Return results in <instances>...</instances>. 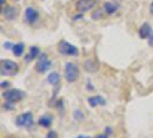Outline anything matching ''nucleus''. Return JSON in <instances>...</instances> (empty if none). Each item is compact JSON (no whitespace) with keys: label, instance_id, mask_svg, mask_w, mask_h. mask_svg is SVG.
Segmentation results:
<instances>
[{"label":"nucleus","instance_id":"3","mask_svg":"<svg viewBox=\"0 0 153 138\" xmlns=\"http://www.w3.org/2000/svg\"><path fill=\"white\" fill-rule=\"evenodd\" d=\"M58 51L59 53L65 56H77L78 55V48L73 44L68 43L67 40H60L58 44Z\"/></svg>","mask_w":153,"mask_h":138},{"label":"nucleus","instance_id":"20","mask_svg":"<svg viewBox=\"0 0 153 138\" xmlns=\"http://www.w3.org/2000/svg\"><path fill=\"white\" fill-rule=\"evenodd\" d=\"M4 108H5V109H7V111H13V109H15L14 102H10V101L5 100V102H4Z\"/></svg>","mask_w":153,"mask_h":138},{"label":"nucleus","instance_id":"19","mask_svg":"<svg viewBox=\"0 0 153 138\" xmlns=\"http://www.w3.org/2000/svg\"><path fill=\"white\" fill-rule=\"evenodd\" d=\"M74 119L77 120V121H83L84 120V113L82 111H79V109H76L74 112Z\"/></svg>","mask_w":153,"mask_h":138},{"label":"nucleus","instance_id":"16","mask_svg":"<svg viewBox=\"0 0 153 138\" xmlns=\"http://www.w3.org/2000/svg\"><path fill=\"white\" fill-rule=\"evenodd\" d=\"M60 81H61V76H60L59 73H56V71L51 73V74L47 76V83L53 85V86H58V85L60 84Z\"/></svg>","mask_w":153,"mask_h":138},{"label":"nucleus","instance_id":"25","mask_svg":"<svg viewBox=\"0 0 153 138\" xmlns=\"http://www.w3.org/2000/svg\"><path fill=\"white\" fill-rule=\"evenodd\" d=\"M84 17V14L83 13H78L77 15H75L73 17V21H77V20H79V19H83Z\"/></svg>","mask_w":153,"mask_h":138},{"label":"nucleus","instance_id":"4","mask_svg":"<svg viewBox=\"0 0 153 138\" xmlns=\"http://www.w3.org/2000/svg\"><path fill=\"white\" fill-rule=\"evenodd\" d=\"M2 98L10 102H19L25 98V92L19 89H8L2 92Z\"/></svg>","mask_w":153,"mask_h":138},{"label":"nucleus","instance_id":"17","mask_svg":"<svg viewBox=\"0 0 153 138\" xmlns=\"http://www.w3.org/2000/svg\"><path fill=\"white\" fill-rule=\"evenodd\" d=\"M24 51H25V46H24L23 43H16V44H14L13 48H12V52H13L14 56H16V58L22 56Z\"/></svg>","mask_w":153,"mask_h":138},{"label":"nucleus","instance_id":"21","mask_svg":"<svg viewBox=\"0 0 153 138\" xmlns=\"http://www.w3.org/2000/svg\"><path fill=\"white\" fill-rule=\"evenodd\" d=\"M10 82L9 81H4V82H1L0 83V88H2V89H7V88H9L10 86Z\"/></svg>","mask_w":153,"mask_h":138},{"label":"nucleus","instance_id":"9","mask_svg":"<svg viewBox=\"0 0 153 138\" xmlns=\"http://www.w3.org/2000/svg\"><path fill=\"white\" fill-rule=\"evenodd\" d=\"M2 16L7 20V21H14L16 17L19 16V9L15 6H12V5H5L2 6Z\"/></svg>","mask_w":153,"mask_h":138},{"label":"nucleus","instance_id":"23","mask_svg":"<svg viewBox=\"0 0 153 138\" xmlns=\"http://www.w3.org/2000/svg\"><path fill=\"white\" fill-rule=\"evenodd\" d=\"M13 46H14V44H13L12 42H6V43L4 44V47H5L6 50H10V51H12V48H13Z\"/></svg>","mask_w":153,"mask_h":138},{"label":"nucleus","instance_id":"24","mask_svg":"<svg viewBox=\"0 0 153 138\" xmlns=\"http://www.w3.org/2000/svg\"><path fill=\"white\" fill-rule=\"evenodd\" d=\"M46 138H58V134L55 131H50L47 135H46Z\"/></svg>","mask_w":153,"mask_h":138},{"label":"nucleus","instance_id":"11","mask_svg":"<svg viewBox=\"0 0 153 138\" xmlns=\"http://www.w3.org/2000/svg\"><path fill=\"white\" fill-rule=\"evenodd\" d=\"M39 55H40V48H39L38 46H31L30 48H29V54L24 58V61L27 62V63H29L32 60L37 59Z\"/></svg>","mask_w":153,"mask_h":138},{"label":"nucleus","instance_id":"7","mask_svg":"<svg viewBox=\"0 0 153 138\" xmlns=\"http://www.w3.org/2000/svg\"><path fill=\"white\" fill-rule=\"evenodd\" d=\"M39 16H40L39 12L33 7H27L24 9L23 19H24V22L29 25H35L39 21Z\"/></svg>","mask_w":153,"mask_h":138},{"label":"nucleus","instance_id":"8","mask_svg":"<svg viewBox=\"0 0 153 138\" xmlns=\"http://www.w3.org/2000/svg\"><path fill=\"white\" fill-rule=\"evenodd\" d=\"M16 125L21 127V128H30L33 124V115L31 112L22 113L16 117Z\"/></svg>","mask_w":153,"mask_h":138},{"label":"nucleus","instance_id":"1","mask_svg":"<svg viewBox=\"0 0 153 138\" xmlns=\"http://www.w3.org/2000/svg\"><path fill=\"white\" fill-rule=\"evenodd\" d=\"M19 65L15 61H12V60H1L0 63V73L2 76H14L19 73Z\"/></svg>","mask_w":153,"mask_h":138},{"label":"nucleus","instance_id":"30","mask_svg":"<svg viewBox=\"0 0 153 138\" xmlns=\"http://www.w3.org/2000/svg\"><path fill=\"white\" fill-rule=\"evenodd\" d=\"M14 1H19V0H14Z\"/></svg>","mask_w":153,"mask_h":138},{"label":"nucleus","instance_id":"26","mask_svg":"<svg viewBox=\"0 0 153 138\" xmlns=\"http://www.w3.org/2000/svg\"><path fill=\"white\" fill-rule=\"evenodd\" d=\"M94 138H109V135H107L106 132H104V134H99V135H97Z\"/></svg>","mask_w":153,"mask_h":138},{"label":"nucleus","instance_id":"28","mask_svg":"<svg viewBox=\"0 0 153 138\" xmlns=\"http://www.w3.org/2000/svg\"><path fill=\"white\" fill-rule=\"evenodd\" d=\"M76 138H91L90 136H85V135H79V136H77Z\"/></svg>","mask_w":153,"mask_h":138},{"label":"nucleus","instance_id":"14","mask_svg":"<svg viewBox=\"0 0 153 138\" xmlns=\"http://www.w3.org/2000/svg\"><path fill=\"white\" fill-rule=\"evenodd\" d=\"M88 102H89V105L91 106V107H97V106H99V105H106V100L104 99V97H101V96H94V97H90L89 99H88Z\"/></svg>","mask_w":153,"mask_h":138},{"label":"nucleus","instance_id":"6","mask_svg":"<svg viewBox=\"0 0 153 138\" xmlns=\"http://www.w3.org/2000/svg\"><path fill=\"white\" fill-rule=\"evenodd\" d=\"M98 5V0H76L75 8L78 13H86L93 10Z\"/></svg>","mask_w":153,"mask_h":138},{"label":"nucleus","instance_id":"15","mask_svg":"<svg viewBox=\"0 0 153 138\" xmlns=\"http://www.w3.org/2000/svg\"><path fill=\"white\" fill-rule=\"evenodd\" d=\"M52 122H53V117L51 114L43 115L38 120V124L43 128H50L52 125Z\"/></svg>","mask_w":153,"mask_h":138},{"label":"nucleus","instance_id":"12","mask_svg":"<svg viewBox=\"0 0 153 138\" xmlns=\"http://www.w3.org/2000/svg\"><path fill=\"white\" fill-rule=\"evenodd\" d=\"M153 29L151 28V25H150L147 22H145V23H143L142 27L138 29V35H139V37H140L142 39H147L149 35L151 33V31Z\"/></svg>","mask_w":153,"mask_h":138},{"label":"nucleus","instance_id":"2","mask_svg":"<svg viewBox=\"0 0 153 138\" xmlns=\"http://www.w3.org/2000/svg\"><path fill=\"white\" fill-rule=\"evenodd\" d=\"M79 77V68L73 62H67L65 66V78L69 83L76 82Z\"/></svg>","mask_w":153,"mask_h":138},{"label":"nucleus","instance_id":"10","mask_svg":"<svg viewBox=\"0 0 153 138\" xmlns=\"http://www.w3.org/2000/svg\"><path fill=\"white\" fill-rule=\"evenodd\" d=\"M102 9H104V13L106 15H114L115 13H117V10L120 9V5L115 1H106L102 6Z\"/></svg>","mask_w":153,"mask_h":138},{"label":"nucleus","instance_id":"27","mask_svg":"<svg viewBox=\"0 0 153 138\" xmlns=\"http://www.w3.org/2000/svg\"><path fill=\"white\" fill-rule=\"evenodd\" d=\"M150 14L153 16V0H152V2L150 4Z\"/></svg>","mask_w":153,"mask_h":138},{"label":"nucleus","instance_id":"5","mask_svg":"<svg viewBox=\"0 0 153 138\" xmlns=\"http://www.w3.org/2000/svg\"><path fill=\"white\" fill-rule=\"evenodd\" d=\"M52 66V61L48 59V55L46 53H40L37 58V63H36V71L39 74H44L47 70H50Z\"/></svg>","mask_w":153,"mask_h":138},{"label":"nucleus","instance_id":"22","mask_svg":"<svg viewBox=\"0 0 153 138\" xmlns=\"http://www.w3.org/2000/svg\"><path fill=\"white\" fill-rule=\"evenodd\" d=\"M147 43H149V45L151 46V47H153V30L151 31V33L147 37Z\"/></svg>","mask_w":153,"mask_h":138},{"label":"nucleus","instance_id":"13","mask_svg":"<svg viewBox=\"0 0 153 138\" xmlns=\"http://www.w3.org/2000/svg\"><path fill=\"white\" fill-rule=\"evenodd\" d=\"M84 68L86 71L89 73H96L98 69H99V63L96 60H92V59H88L84 62Z\"/></svg>","mask_w":153,"mask_h":138},{"label":"nucleus","instance_id":"18","mask_svg":"<svg viewBox=\"0 0 153 138\" xmlns=\"http://www.w3.org/2000/svg\"><path fill=\"white\" fill-rule=\"evenodd\" d=\"M102 14H104V9H100V8H97L96 10H93L91 14V19L93 20H100L102 17Z\"/></svg>","mask_w":153,"mask_h":138},{"label":"nucleus","instance_id":"29","mask_svg":"<svg viewBox=\"0 0 153 138\" xmlns=\"http://www.w3.org/2000/svg\"><path fill=\"white\" fill-rule=\"evenodd\" d=\"M1 4H2V6H5L6 5V0H1Z\"/></svg>","mask_w":153,"mask_h":138}]
</instances>
